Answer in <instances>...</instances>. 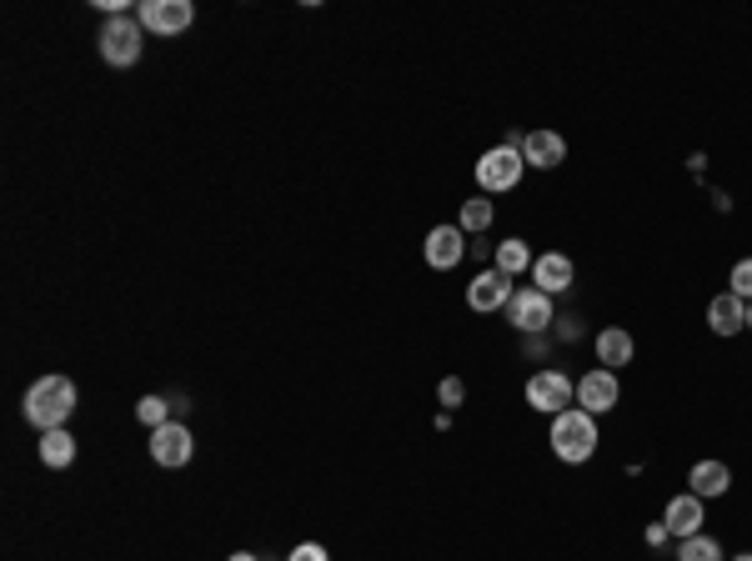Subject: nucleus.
I'll use <instances>...</instances> for the list:
<instances>
[{
	"label": "nucleus",
	"instance_id": "obj_11",
	"mask_svg": "<svg viewBox=\"0 0 752 561\" xmlns=\"http://www.w3.org/2000/svg\"><path fill=\"white\" fill-rule=\"evenodd\" d=\"M617 396H622L617 371H607V367L587 371V377L578 381V406H582V411H592V416H607V411L617 406Z\"/></svg>",
	"mask_w": 752,
	"mask_h": 561
},
{
	"label": "nucleus",
	"instance_id": "obj_20",
	"mask_svg": "<svg viewBox=\"0 0 752 561\" xmlns=\"http://www.w3.org/2000/svg\"><path fill=\"white\" fill-rule=\"evenodd\" d=\"M491 221H497V205H491L481 191L472 195V201H462V216H457V226L467 231V236H481V231H487Z\"/></svg>",
	"mask_w": 752,
	"mask_h": 561
},
{
	"label": "nucleus",
	"instance_id": "obj_7",
	"mask_svg": "<svg viewBox=\"0 0 752 561\" xmlns=\"http://www.w3.org/2000/svg\"><path fill=\"white\" fill-rule=\"evenodd\" d=\"M136 21L151 35H181L197 25V6H191V0H141Z\"/></svg>",
	"mask_w": 752,
	"mask_h": 561
},
{
	"label": "nucleus",
	"instance_id": "obj_21",
	"mask_svg": "<svg viewBox=\"0 0 752 561\" xmlns=\"http://www.w3.org/2000/svg\"><path fill=\"white\" fill-rule=\"evenodd\" d=\"M677 561H728L718 547V537H708V531H698V537L677 541Z\"/></svg>",
	"mask_w": 752,
	"mask_h": 561
},
{
	"label": "nucleus",
	"instance_id": "obj_15",
	"mask_svg": "<svg viewBox=\"0 0 752 561\" xmlns=\"http://www.w3.org/2000/svg\"><path fill=\"white\" fill-rule=\"evenodd\" d=\"M597 361H602L607 371L633 367V361H637V341H633V331H622V326H602V331H597Z\"/></svg>",
	"mask_w": 752,
	"mask_h": 561
},
{
	"label": "nucleus",
	"instance_id": "obj_28",
	"mask_svg": "<svg viewBox=\"0 0 752 561\" xmlns=\"http://www.w3.org/2000/svg\"><path fill=\"white\" fill-rule=\"evenodd\" d=\"M226 561H262V557H251V551H231Z\"/></svg>",
	"mask_w": 752,
	"mask_h": 561
},
{
	"label": "nucleus",
	"instance_id": "obj_27",
	"mask_svg": "<svg viewBox=\"0 0 752 561\" xmlns=\"http://www.w3.org/2000/svg\"><path fill=\"white\" fill-rule=\"evenodd\" d=\"M667 537H672V531H667L663 521H653V527H647V547H667Z\"/></svg>",
	"mask_w": 752,
	"mask_h": 561
},
{
	"label": "nucleus",
	"instance_id": "obj_16",
	"mask_svg": "<svg viewBox=\"0 0 752 561\" xmlns=\"http://www.w3.org/2000/svg\"><path fill=\"white\" fill-rule=\"evenodd\" d=\"M663 527L672 531L677 541L698 537V531H702V501L692 497V491H682V497H672V501H667V511H663Z\"/></svg>",
	"mask_w": 752,
	"mask_h": 561
},
{
	"label": "nucleus",
	"instance_id": "obj_26",
	"mask_svg": "<svg viewBox=\"0 0 752 561\" xmlns=\"http://www.w3.org/2000/svg\"><path fill=\"white\" fill-rule=\"evenodd\" d=\"M557 336H562V341H578V336H582V316H557Z\"/></svg>",
	"mask_w": 752,
	"mask_h": 561
},
{
	"label": "nucleus",
	"instance_id": "obj_29",
	"mask_svg": "<svg viewBox=\"0 0 752 561\" xmlns=\"http://www.w3.org/2000/svg\"><path fill=\"white\" fill-rule=\"evenodd\" d=\"M732 561H752V551H742V557H732Z\"/></svg>",
	"mask_w": 752,
	"mask_h": 561
},
{
	"label": "nucleus",
	"instance_id": "obj_10",
	"mask_svg": "<svg viewBox=\"0 0 752 561\" xmlns=\"http://www.w3.org/2000/svg\"><path fill=\"white\" fill-rule=\"evenodd\" d=\"M422 256H426V266L432 271H457L462 256H467V231L462 226H432L426 231Z\"/></svg>",
	"mask_w": 752,
	"mask_h": 561
},
{
	"label": "nucleus",
	"instance_id": "obj_5",
	"mask_svg": "<svg viewBox=\"0 0 752 561\" xmlns=\"http://www.w3.org/2000/svg\"><path fill=\"white\" fill-rule=\"evenodd\" d=\"M501 311H507V321H512V331H522V336H542V331H552V326H557L552 296H547V292H537V286H517V292H512V301L501 306Z\"/></svg>",
	"mask_w": 752,
	"mask_h": 561
},
{
	"label": "nucleus",
	"instance_id": "obj_14",
	"mask_svg": "<svg viewBox=\"0 0 752 561\" xmlns=\"http://www.w3.org/2000/svg\"><path fill=\"white\" fill-rule=\"evenodd\" d=\"M687 491L698 501H718V497H728L732 491V472H728V462H698L692 472H687Z\"/></svg>",
	"mask_w": 752,
	"mask_h": 561
},
{
	"label": "nucleus",
	"instance_id": "obj_3",
	"mask_svg": "<svg viewBox=\"0 0 752 561\" xmlns=\"http://www.w3.org/2000/svg\"><path fill=\"white\" fill-rule=\"evenodd\" d=\"M522 176H527L522 146H491V151L477 161V191L481 195H507V191L522 186Z\"/></svg>",
	"mask_w": 752,
	"mask_h": 561
},
{
	"label": "nucleus",
	"instance_id": "obj_12",
	"mask_svg": "<svg viewBox=\"0 0 752 561\" xmlns=\"http://www.w3.org/2000/svg\"><path fill=\"white\" fill-rule=\"evenodd\" d=\"M522 161L537 166V171H557V166L568 161V140L557 136V130H527L522 136Z\"/></svg>",
	"mask_w": 752,
	"mask_h": 561
},
{
	"label": "nucleus",
	"instance_id": "obj_22",
	"mask_svg": "<svg viewBox=\"0 0 752 561\" xmlns=\"http://www.w3.org/2000/svg\"><path fill=\"white\" fill-rule=\"evenodd\" d=\"M136 421H141L146 432L166 426V421H171V401H166V396H141V401H136Z\"/></svg>",
	"mask_w": 752,
	"mask_h": 561
},
{
	"label": "nucleus",
	"instance_id": "obj_24",
	"mask_svg": "<svg viewBox=\"0 0 752 561\" xmlns=\"http://www.w3.org/2000/svg\"><path fill=\"white\" fill-rule=\"evenodd\" d=\"M436 401H442V411H457L462 401H467V381H462V377H447L442 387H436Z\"/></svg>",
	"mask_w": 752,
	"mask_h": 561
},
{
	"label": "nucleus",
	"instance_id": "obj_23",
	"mask_svg": "<svg viewBox=\"0 0 752 561\" xmlns=\"http://www.w3.org/2000/svg\"><path fill=\"white\" fill-rule=\"evenodd\" d=\"M728 292H732V296H742V301H752V256H742L738 266H732Z\"/></svg>",
	"mask_w": 752,
	"mask_h": 561
},
{
	"label": "nucleus",
	"instance_id": "obj_2",
	"mask_svg": "<svg viewBox=\"0 0 752 561\" xmlns=\"http://www.w3.org/2000/svg\"><path fill=\"white\" fill-rule=\"evenodd\" d=\"M547 442H552V456L568 466H582L597 456V416L582 406H568L562 416H552V432H547Z\"/></svg>",
	"mask_w": 752,
	"mask_h": 561
},
{
	"label": "nucleus",
	"instance_id": "obj_19",
	"mask_svg": "<svg viewBox=\"0 0 752 561\" xmlns=\"http://www.w3.org/2000/svg\"><path fill=\"white\" fill-rule=\"evenodd\" d=\"M41 462L51 466V472H66V466L76 462V436H71L66 426H55V432H41Z\"/></svg>",
	"mask_w": 752,
	"mask_h": 561
},
{
	"label": "nucleus",
	"instance_id": "obj_30",
	"mask_svg": "<svg viewBox=\"0 0 752 561\" xmlns=\"http://www.w3.org/2000/svg\"><path fill=\"white\" fill-rule=\"evenodd\" d=\"M748 331H752V301H748Z\"/></svg>",
	"mask_w": 752,
	"mask_h": 561
},
{
	"label": "nucleus",
	"instance_id": "obj_25",
	"mask_svg": "<svg viewBox=\"0 0 752 561\" xmlns=\"http://www.w3.org/2000/svg\"><path fill=\"white\" fill-rule=\"evenodd\" d=\"M286 561H331V557H327V547H321V541H301V547H296Z\"/></svg>",
	"mask_w": 752,
	"mask_h": 561
},
{
	"label": "nucleus",
	"instance_id": "obj_9",
	"mask_svg": "<svg viewBox=\"0 0 752 561\" xmlns=\"http://www.w3.org/2000/svg\"><path fill=\"white\" fill-rule=\"evenodd\" d=\"M507 301H512V276H501L497 266H487V271H477V276H472V286H467V306H472L477 316L501 311Z\"/></svg>",
	"mask_w": 752,
	"mask_h": 561
},
{
	"label": "nucleus",
	"instance_id": "obj_13",
	"mask_svg": "<svg viewBox=\"0 0 752 561\" xmlns=\"http://www.w3.org/2000/svg\"><path fill=\"white\" fill-rule=\"evenodd\" d=\"M572 276H578V266H572V256H562V251H547V256L532 261V286L547 296H562L572 286Z\"/></svg>",
	"mask_w": 752,
	"mask_h": 561
},
{
	"label": "nucleus",
	"instance_id": "obj_6",
	"mask_svg": "<svg viewBox=\"0 0 752 561\" xmlns=\"http://www.w3.org/2000/svg\"><path fill=\"white\" fill-rule=\"evenodd\" d=\"M527 406L542 411V416H562L568 406H578V381L568 371H537L527 381Z\"/></svg>",
	"mask_w": 752,
	"mask_h": 561
},
{
	"label": "nucleus",
	"instance_id": "obj_17",
	"mask_svg": "<svg viewBox=\"0 0 752 561\" xmlns=\"http://www.w3.org/2000/svg\"><path fill=\"white\" fill-rule=\"evenodd\" d=\"M708 326H712L718 336L748 331V301H742V296H732V292L712 296V301H708Z\"/></svg>",
	"mask_w": 752,
	"mask_h": 561
},
{
	"label": "nucleus",
	"instance_id": "obj_4",
	"mask_svg": "<svg viewBox=\"0 0 752 561\" xmlns=\"http://www.w3.org/2000/svg\"><path fill=\"white\" fill-rule=\"evenodd\" d=\"M141 21H131V15H110L106 25H100V35H96V51H100V61L106 65H116V71H126V65H136L141 61Z\"/></svg>",
	"mask_w": 752,
	"mask_h": 561
},
{
	"label": "nucleus",
	"instance_id": "obj_18",
	"mask_svg": "<svg viewBox=\"0 0 752 561\" xmlns=\"http://www.w3.org/2000/svg\"><path fill=\"white\" fill-rule=\"evenodd\" d=\"M532 246H527L522 236H507L497 241V251H491V266L501 271V276H522V271H532Z\"/></svg>",
	"mask_w": 752,
	"mask_h": 561
},
{
	"label": "nucleus",
	"instance_id": "obj_8",
	"mask_svg": "<svg viewBox=\"0 0 752 561\" xmlns=\"http://www.w3.org/2000/svg\"><path fill=\"white\" fill-rule=\"evenodd\" d=\"M191 456H197V442H191V426H186V421H166V426L151 432V462L156 466L176 472V466H186Z\"/></svg>",
	"mask_w": 752,
	"mask_h": 561
},
{
	"label": "nucleus",
	"instance_id": "obj_1",
	"mask_svg": "<svg viewBox=\"0 0 752 561\" xmlns=\"http://www.w3.org/2000/svg\"><path fill=\"white\" fill-rule=\"evenodd\" d=\"M25 421H31L35 432H55V426H66L71 411H76V381L71 377H41L31 381L25 391Z\"/></svg>",
	"mask_w": 752,
	"mask_h": 561
}]
</instances>
